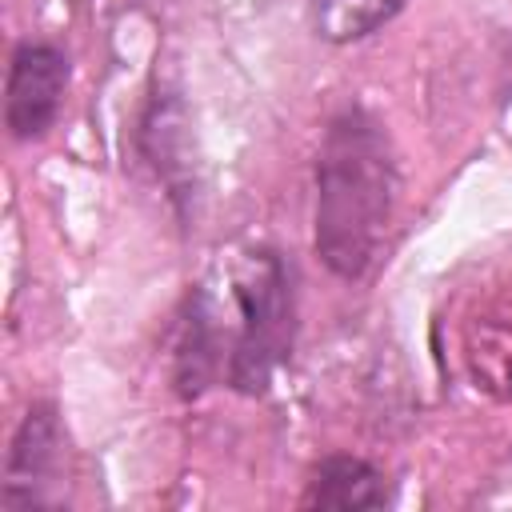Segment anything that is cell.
<instances>
[{
  "label": "cell",
  "instance_id": "obj_3",
  "mask_svg": "<svg viewBox=\"0 0 512 512\" xmlns=\"http://www.w3.org/2000/svg\"><path fill=\"white\" fill-rule=\"evenodd\" d=\"M64 476H68V440L60 428V416L52 404H32L8 448L0 508L4 512L56 508L68 496Z\"/></svg>",
  "mask_w": 512,
  "mask_h": 512
},
{
  "label": "cell",
  "instance_id": "obj_4",
  "mask_svg": "<svg viewBox=\"0 0 512 512\" xmlns=\"http://www.w3.org/2000/svg\"><path fill=\"white\" fill-rule=\"evenodd\" d=\"M72 64L56 44L28 40L8 60V84H4V124L16 140H40L68 96Z\"/></svg>",
  "mask_w": 512,
  "mask_h": 512
},
{
  "label": "cell",
  "instance_id": "obj_5",
  "mask_svg": "<svg viewBox=\"0 0 512 512\" xmlns=\"http://www.w3.org/2000/svg\"><path fill=\"white\" fill-rule=\"evenodd\" d=\"M388 504V480L380 468H372L360 456H328L320 460L316 476L308 480L304 508H340V512H360V508H384Z\"/></svg>",
  "mask_w": 512,
  "mask_h": 512
},
{
  "label": "cell",
  "instance_id": "obj_6",
  "mask_svg": "<svg viewBox=\"0 0 512 512\" xmlns=\"http://www.w3.org/2000/svg\"><path fill=\"white\" fill-rule=\"evenodd\" d=\"M400 8H404V0H316L312 24H316L320 40L352 44V40H364L376 28H384Z\"/></svg>",
  "mask_w": 512,
  "mask_h": 512
},
{
  "label": "cell",
  "instance_id": "obj_1",
  "mask_svg": "<svg viewBox=\"0 0 512 512\" xmlns=\"http://www.w3.org/2000/svg\"><path fill=\"white\" fill-rule=\"evenodd\" d=\"M400 164L384 124L364 108L332 116L316 156V256L340 280H364L388 248Z\"/></svg>",
  "mask_w": 512,
  "mask_h": 512
},
{
  "label": "cell",
  "instance_id": "obj_2",
  "mask_svg": "<svg viewBox=\"0 0 512 512\" xmlns=\"http://www.w3.org/2000/svg\"><path fill=\"white\" fill-rule=\"evenodd\" d=\"M228 304H232V352H228V380L240 392H264L276 368L288 360L292 348V276L284 260L268 248L244 252L228 272Z\"/></svg>",
  "mask_w": 512,
  "mask_h": 512
}]
</instances>
